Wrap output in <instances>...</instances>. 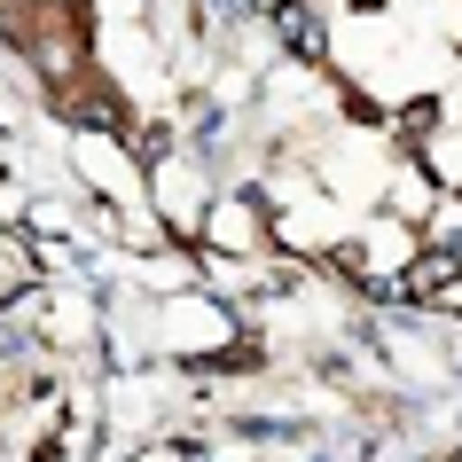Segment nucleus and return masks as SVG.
<instances>
[{
	"instance_id": "obj_4",
	"label": "nucleus",
	"mask_w": 462,
	"mask_h": 462,
	"mask_svg": "<svg viewBox=\"0 0 462 462\" xmlns=\"http://www.w3.org/2000/svg\"><path fill=\"white\" fill-rule=\"evenodd\" d=\"M376 8H384V0H353V16H376Z\"/></svg>"
},
{
	"instance_id": "obj_1",
	"label": "nucleus",
	"mask_w": 462,
	"mask_h": 462,
	"mask_svg": "<svg viewBox=\"0 0 462 462\" xmlns=\"http://www.w3.org/2000/svg\"><path fill=\"white\" fill-rule=\"evenodd\" d=\"M267 16H274V40H282L291 63H321V55H329V32H321L314 0H274Z\"/></svg>"
},
{
	"instance_id": "obj_2",
	"label": "nucleus",
	"mask_w": 462,
	"mask_h": 462,
	"mask_svg": "<svg viewBox=\"0 0 462 462\" xmlns=\"http://www.w3.org/2000/svg\"><path fill=\"white\" fill-rule=\"evenodd\" d=\"M392 142H400V149H431L439 142V134H447V102H439V95H400V110H392Z\"/></svg>"
},
{
	"instance_id": "obj_3",
	"label": "nucleus",
	"mask_w": 462,
	"mask_h": 462,
	"mask_svg": "<svg viewBox=\"0 0 462 462\" xmlns=\"http://www.w3.org/2000/svg\"><path fill=\"white\" fill-rule=\"evenodd\" d=\"M423 172L439 180V196H462V125H447V134L423 149Z\"/></svg>"
}]
</instances>
